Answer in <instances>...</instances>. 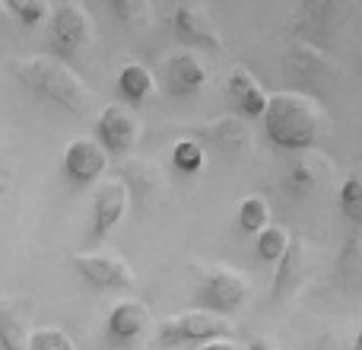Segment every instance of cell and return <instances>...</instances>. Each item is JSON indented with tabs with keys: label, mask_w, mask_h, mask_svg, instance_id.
Here are the masks:
<instances>
[{
	"label": "cell",
	"mask_w": 362,
	"mask_h": 350,
	"mask_svg": "<svg viewBox=\"0 0 362 350\" xmlns=\"http://www.w3.org/2000/svg\"><path fill=\"white\" fill-rule=\"evenodd\" d=\"M6 70L16 77V83L23 89H29L32 96L54 102L57 108L76 115H89L99 102V96L93 93L83 77H76V70L67 61H57L54 55H23V57H10Z\"/></svg>",
	"instance_id": "cell-1"
},
{
	"label": "cell",
	"mask_w": 362,
	"mask_h": 350,
	"mask_svg": "<svg viewBox=\"0 0 362 350\" xmlns=\"http://www.w3.org/2000/svg\"><path fill=\"white\" fill-rule=\"evenodd\" d=\"M261 125H264V137L276 150L302 153L318 144L321 131H325V112L305 93H274L267 96Z\"/></svg>",
	"instance_id": "cell-2"
},
{
	"label": "cell",
	"mask_w": 362,
	"mask_h": 350,
	"mask_svg": "<svg viewBox=\"0 0 362 350\" xmlns=\"http://www.w3.org/2000/svg\"><path fill=\"white\" fill-rule=\"evenodd\" d=\"M353 13H356V4H346V0H302L293 6V16H289L293 42L331 51L334 38L350 26Z\"/></svg>",
	"instance_id": "cell-3"
},
{
	"label": "cell",
	"mask_w": 362,
	"mask_h": 350,
	"mask_svg": "<svg viewBox=\"0 0 362 350\" xmlns=\"http://www.w3.org/2000/svg\"><path fill=\"white\" fill-rule=\"evenodd\" d=\"M194 274V306L204 312L229 319L232 312L245 306L251 293V283L242 271L226 264H191Z\"/></svg>",
	"instance_id": "cell-4"
},
{
	"label": "cell",
	"mask_w": 362,
	"mask_h": 350,
	"mask_svg": "<svg viewBox=\"0 0 362 350\" xmlns=\"http://www.w3.org/2000/svg\"><path fill=\"white\" fill-rule=\"evenodd\" d=\"M283 67L289 70V77H293L302 89H308L305 96L315 102L327 99V96L340 86V80H344V67H340L327 51L312 48V45H302V42L286 45Z\"/></svg>",
	"instance_id": "cell-5"
},
{
	"label": "cell",
	"mask_w": 362,
	"mask_h": 350,
	"mask_svg": "<svg viewBox=\"0 0 362 350\" xmlns=\"http://www.w3.org/2000/svg\"><path fill=\"white\" fill-rule=\"evenodd\" d=\"M156 332L159 347L172 350V347H187V344H206V341H219V338H229L235 328H232L229 319L223 315H213L204 312V309H187V312L169 315L163 319L159 325H153Z\"/></svg>",
	"instance_id": "cell-6"
},
{
	"label": "cell",
	"mask_w": 362,
	"mask_h": 350,
	"mask_svg": "<svg viewBox=\"0 0 362 350\" xmlns=\"http://www.w3.org/2000/svg\"><path fill=\"white\" fill-rule=\"evenodd\" d=\"M48 48L57 61L76 57L95 42V23L86 6L80 4H57L48 13Z\"/></svg>",
	"instance_id": "cell-7"
},
{
	"label": "cell",
	"mask_w": 362,
	"mask_h": 350,
	"mask_svg": "<svg viewBox=\"0 0 362 350\" xmlns=\"http://www.w3.org/2000/svg\"><path fill=\"white\" fill-rule=\"evenodd\" d=\"M140 137H144V118L124 102H108L95 118V144L105 150V157H131Z\"/></svg>",
	"instance_id": "cell-8"
},
{
	"label": "cell",
	"mask_w": 362,
	"mask_h": 350,
	"mask_svg": "<svg viewBox=\"0 0 362 350\" xmlns=\"http://www.w3.org/2000/svg\"><path fill=\"white\" fill-rule=\"evenodd\" d=\"M74 271L95 290H134L137 274L118 252H76L70 255Z\"/></svg>",
	"instance_id": "cell-9"
},
{
	"label": "cell",
	"mask_w": 362,
	"mask_h": 350,
	"mask_svg": "<svg viewBox=\"0 0 362 350\" xmlns=\"http://www.w3.org/2000/svg\"><path fill=\"white\" fill-rule=\"evenodd\" d=\"M169 23L178 42L187 48H204V51H223V35H219L216 19L210 16L204 4H178L169 10Z\"/></svg>",
	"instance_id": "cell-10"
},
{
	"label": "cell",
	"mask_w": 362,
	"mask_h": 350,
	"mask_svg": "<svg viewBox=\"0 0 362 350\" xmlns=\"http://www.w3.org/2000/svg\"><path fill=\"white\" fill-rule=\"evenodd\" d=\"M153 332V312L146 309V303L140 300H121L112 306L105 319V334L115 347L127 350V347H137L150 338Z\"/></svg>",
	"instance_id": "cell-11"
},
{
	"label": "cell",
	"mask_w": 362,
	"mask_h": 350,
	"mask_svg": "<svg viewBox=\"0 0 362 350\" xmlns=\"http://www.w3.org/2000/svg\"><path fill=\"white\" fill-rule=\"evenodd\" d=\"M315 274V258L308 255V245L302 236H289V245L283 252V258L276 261L274 274V303H286L289 296H296Z\"/></svg>",
	"instance_id": "cell-12"
},
{
	"label": "cell",
	"mask_w": 362,
	"mask_h": 350,
	"mask_svg": "<svg viewBox=\"0 0 362 350\" xmlns=\"http://www.w3.org/2000/svg\"><path fill=\"white\" fill-rule=\"evenodd\" d=\"M127 204H131V194H127V188L121 185L118 179L102 181L93 191V232H89V239L102 242V239L124 220Z\"/></svg>",
	"instance_id": "cell-13"
},
{
	"label": "cell",
	"mask_w": 362,
	"mask_h": 350,
	"mask_svg": "<svg viewBox=\"0 0 362 350\" xmlns=\"http://www.w3.org/2000/svg\"><path fill=\"white\" fill-rule=\"evenodd\" d=\"M206 83H210V74H206L204 61H200L194 51H175V55L165 61V67H163V86H165V93L178 96V99L200 93Z\"/></svg>",
	"instance_id": "cell-14"
},
{
	"label": "cell",
	"mask_w": 362,
	"mask_h": 350,
	"mask_svg": "<svg viewBox=\"0 0 362 350\" xmlns=\"http://www.w3.org/2000/svg\"><path fill=\"white\" fill-rule=\"evenodd\" d=\"M223 89H226V99L235 106V112H238L242 121L261 118L264 106H267V93H264V86L257 83V77L251 74L245 64H235V67L229 70Z\"/></svg>",
	"instance_id": "cell-15"
},
{
	"label": "cell",
	"mask_w": 362,
	"mask_h": 350,
	"mask_svg": "<svg viewBox=\"0 0 362 350\" xmlns=\"http://www.w3.org/2000/svg\"><path fill=\"white\" fill-rule=\"evenodd\" d=\"M108 166V157L93 137H76L64 150V172L74 185H93Z\"/></svg>",
	"instance_id": "cell-16"
},
{
	"label": "cell",
	"mask_w": 362,
	"mask_h": 350,
	"mask_svg": "<svg viewBox=\"0 0 362 350\" xmlns=\"http://www.w3.org/2000/svg\"><path fill=\"white\" fill-rule=\"evenodd\" d=\"M118 181L127 188V194H137V198H150L153 191H159L163 185V166L156 159L146 157H124L118 163Z\"/></svg>",
	"instance_id": "cell-17"
},
{
	"label": "cell",
	"mask_w": 362,
	"mask_h": 350,
	"mask_svg": "<svg viewBox=\"0 0 362 350\" xmlns=\"http://www.w3.org/2000/svg\"><path fill=\"white\" fill-rule=\"evenodd\" d=\"M327 163L318 157V153H308V157H299L286 172V191L293 194L296 201H308L318 194L321 181L327 179Z\"/></svg>",
	"instance_id": "cell-18"
},
{
	"label": "cell",
	"mask_w": 362,
	"mask_h": 350,
	"mask_svg": "<svg viewBox=\"0 0 362 350\" xmlns=\"http://www.w3.org/2000/svg\"><path fill=\"white\" fill-rule=\"evenodd\" d=\"M29 309L16 300H0V350H29Z\"/></svg>",
	"instance_id": "cell-19"
},
{
	"label": "cell",
	"mask_w": 362,
	"mask_h": 350,
	"mask_svg": "<svg viewBox=\"0 0 362 350\" xmlns=\"http://www.w3.org/2000/svg\"><path fill=\"white\" fill-rule=\"evenodd\" d=\"M153 89H156V77H153V70L146 67V64L127 61L124 67L118 70V93H121V99H124V106H131V108L144 106L153 96Z\"/></svg>",
	"instance_id": "cell-20"
},
{
	"label": "cell",
	"mask_w": 362,
	"mask_h": 350,
	"mask_svg": "<svg viewBox=\"0 0 362 350\" xmlns=\"http://www.w3.org/2000/svg\"><path fill=\"white\" fill-rule=\"evenodd\" d=\"M334 281H337V287L350 296H356L362 290V239H359V232H353V236L346 239L344 252L337 255Z\"/></svg>",
	"instance_id": "cell-21"
},
{
	"label": "cell",
	"mask_w": 362,
	"mask_h": 350,
	"mask_svg": "<svg viewBox=\"0 0 362 350\" xmlns=\"http://www.w3.org/2000/svg\"><path fill=\"white\" fill-rule=\"evenodd\" d=\"M235 223L245 236H257V232H264L270 226L267 198H261V194H248V198H242V204H238V210H235Z\"/></svg>",
	"instance_id": "cell-22"
},
{
	"label": "cell",
	"mask_w": 362,
	"mask_h": 350,
	"mask_svg": "<svg viewBox=\"0 0 362 350\" xmlns=\"http://www.w3.org/2000/svg\"><path fill=\"white\" fill-rule=\"evenodd\" d=\"M213 137L219 140V147L238 153V150H248L251 147V128H248V121H242L238 115H226V118L213 121Z\"/></svg>",
	"instance_id": "cell-23"
},
{
	"label": "cell",
	"mask_w": 362,
	"mask_h": 350,
	"mask_svg": "<svg viewBox=\"0 0 362 350\" xmlns=\"http://www.w3.org/2000/svg\"><path fill=\"white\" fill-rule=\"evenodd\" d=\"M4 10H6V19H16V26L32 29V26H42L48 19L51 6L45 0H6Z\"/></svg>",
	"instance_id": "cell-24"
},
{
	"label": "cell",
	"mask_w": 362,
	"mask_h": 350,
	"mask_svg": "<svg viewBox=\"0 0 362 350\" xmlns=\"http://www.w3.org/2000/svg\"><path fill=\"white\" fill-rule=\"evenodd\" d=\"M289 236H293V232L283 230V226H267L264 232H257V239H255V252H257V258H261V261L276 264V261L283 258V252H286Z\"/></svg>",
	"instance_id": "cell-25"
},
{
	"label": "cell",
	"mask_w": 362,
	"mask_h": 350,
	"mask_svg": "<svg viewBox=\"0 0 362 350\" xmlns=\"http://www.w3.org/2000/svg\"><path fill=\"white\" fill-rule=\"evenodd\" d=\"M337 201H340L344 217L350 220L353 226H362V179H359V172L346 175V181L340 185V191H337Z\"/></svg>",
	"instance_id": "cell-26"
},
{
	"label": "cell",
	"mask_w": 362,
	"mask_h": 350,
	"mask_svg": "<svg viewBox=\"0 0 362 350\" xmlns=\"http://www.w3.org/2000/svg\"><path fill=\"white\" fill-rule=\"evenodd\" d=\"M172 163H175L178 172L197 175L200 169H204V163H206V153L194 137H185V140H178V144L172 147Z\"/></svg>",
	"instance_id": "cell-27"
},
{
	"label": "cell",
	"mask_w": 362,
	"mask_h": 350,
	"mask_svg": "<svg viewBox=\"0 0 362 350\" xmlns=\"http://www.w3.org/2000/svg\"><path fill=\"white\" fill-rule=\"evenodd\" d=\"M112 13L121 26H150L156 10L150 0H112Z\"/></svg>",
	"instance_id": "cell-28"
},
{
	"label": "cell",
	"mask_w": 362,
	"mask_h": 350,
	"mask_svg": "<svg viewBox=\"0 0 362 350\" xmlns=\"http://www.w3.org/2000/svg\"><path fill=\"white\" fill-rule=\"evenodd\" d=\"M29 350H76V344L61 328H38L29 338Z\"/></svg>",
	"instance_id": "cell-29"
},
{
	"label": "cell",
	"mask_w": 362,
	"mask_h": 350,
	"mask_svg": "<svg viewBox=\"0 0 362 350\" xmlns=\"http://www.w3.org/2000/svg\"><path fill=\"white\" fill-rule=\"evenodd\" d=\"M197 350H238V344L229 338H219V341H206V344H200Z\"/></svg>",
	"instance_id": "cell-30"
},
{
	"label": "cell",
	"mask_w": 362,
	"mask_h": 350,
	"mask_svg": "<svg viewBox=\"0 0 362 350\" xmlns=\"http://www.w3.org/2000/svg\"><path fill=\"white\" fill-rule=\"evenodd\" d=\"M248 350H280V344H276L274 338H251Z\"/></svg>",
	"instance_id": "cell-31"
},
{
	"label": "cell",
	"mask_w": 362,
	"mask_h": 350,
	"mask_svg": "<svg viewBox=\"0 0 362 350\" xmlns=\"http://www.w3.org/2000/svg\"><path fill=\"white\" fill-rule=\"evenodd\" d=\"M4 19H6V10H4V4H0V23H4Z\"/></svg>",
	"instance_id": "cell-32"
},
{
	"label": "cell",
	"mask_w": 362,
	"mask_h": 350,
	"mask_svg": "<svg viewBox=\"0 0 362 350\" xmlns=\"http://www.w3.org/2000/svg\"><path fill=\"white\" fill-rule=\"evenodd\" d=\"M4 191H6V181H0V198H4Z\"/></svg>",
	"instance_id": "cell-33"
}]
</instances>
